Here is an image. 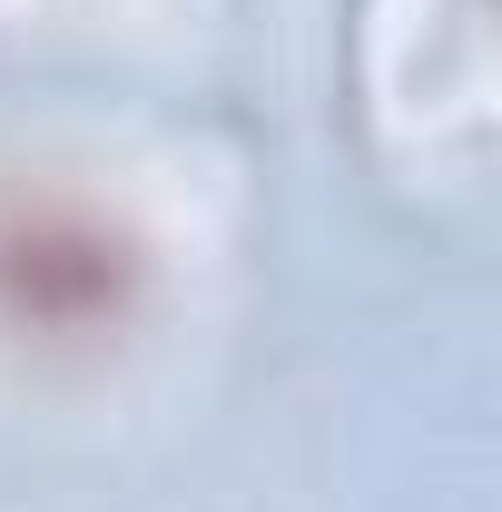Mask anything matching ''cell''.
I'll list each match as a JSON object with an SVG mask.
<instances>
[{
  "label": "cell",
  "instance_id": "6da1fadb",
  "mask_svg": "<svg viewBox=\"0 0 502 512\" xmlns=\"http://www.w3.org/2000/svg\"><path fill=\"white\" fill-rule=\"evenodd\" d=\"M138 286V247L79 197H10L0 207V316L30 335L119 325Z\"/></svg>",
  "mask_w": 502,
  "mask_h": 512
}]
</instances>
